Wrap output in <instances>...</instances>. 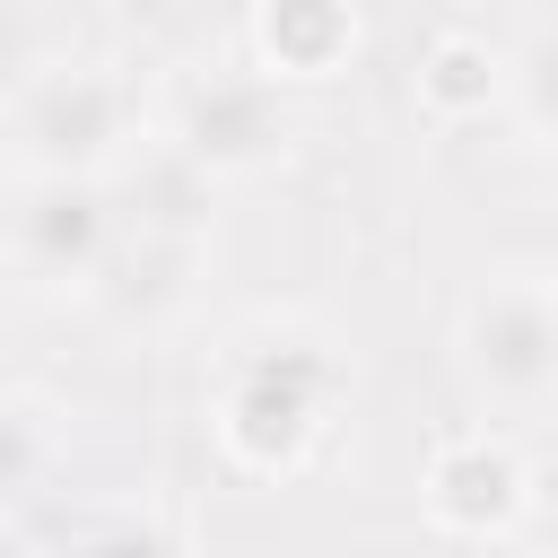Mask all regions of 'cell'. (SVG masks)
<instances>
[{
    "instance_id": "cell-9",
    "label": "cell",
    "mask_w": 558,
    "mask_h": 558,
    "mask_svg": "<svg viewBox=\"0 0 558 558\" xmlns=\"http://www.w3.org/2000/svg\"><path fill=\"white\" fill-rule=\"evenodd\" d=\"M192 262H201V235L192 227H140V253H105L96 262V279L87 288H105V305L113 314H166V305H183V288H192Z\"/></svg>"
},
{
    "instance_id": "cell-11",
    "label": "cell",
    "mask_w": 558,
    "mask_h": 558,
    "mask_svg": "<svg viewBox=\"0 0 558 558\" xmlns=\"http://www.w3.org/2000/svg\"><path fill=\"white\" fill-rule=\"evenodd\" d=\"M105 9H140V0H105Z\"/></svg>"
},
{
    "instance_id": "cell-1",
    "label": "cell",
    "mask_w": 558,
    "mask_h": 558,
    "mask_svg": "<svg viewBox=\"0 0 558 558\" xmlns=\"http://www.w3.org/2000/svg\"><path fill=\"white\" fill-rule=\"evenodd\" d=\"M340 357L331 340L279 323V331H253L227 366V392H218V445L244 462V471H296L340 401Z\"/></svg>"
},
{
    "instance_id": "cell-3",
    "label": "cell",
    "mask_w": 558,
    "mask_h": 558,
    "mask_svg": "<svg viewBox=\"0 0 558 558\" xmlns=\"http://www.w3.org/2000/svg\"><path fill=\"white\" fill-rule=\"evenodd\" d=\"M288 140H296V113H288V96H279L270 70H201V78H183L174 122H166V148L201 183L262 174V166L288 157Z\"/></svg>"
},
{
    "instance_id": "cell-10",
    "label": "cell",
    "mask_w": 558,
    "mask_h": 558,
    "mask_svg": "<svg viewBox=\"0 0 558 558\" xmlns=\"http://www.w3.org/2000/svg\"><path fill=\"white\" fill-rule=\"evenodd\" d=\"M44 462H52V436H44L35 401H26V392H0V514L35 497Z\"/></svg>"
},
{
    "instance_id": "cell-7",
    "label": "cell",
    "mask_w": 558,
    "mask_h": 558,
    "mask_svg": "<svg viewBox=\"0 0 558 558\" xmlns=\"http://www.w3.org/2000/svg\"><path fill=\"white\" fill-rule=\"evenodd\" d=\"M357 0H262L253 9V70H270L279 87H314L340 78L357 61Z\"/></svg>"
},
{
    "instance_id": "cell-6",
    "label": "cell",
    "mask_w": 558,
    "mask_h": 558,
    "mask_svg": "<svg viewBox=\"0 0 558 558\" xmlns=\"http://www.w3.org/2000/svg\"><path fill=\"white\" fill-rule=\"evenodd\" d=\"M532 462L506 445V436H453V445H436V462H427V523L445 532V541H514V523H523V506H532Z\"/></svg>"
},
{
    "instance_id": "cell-4",
    "label": "cell",
    "mask_w": 558,
    "mask_h": 558,
    "mask_svg": "<svg viewBox=\"0 0 558 558\" xmlns=\"http://www.w3.org/2000/svg\"><path fill=\"white\" fill-rule=\"evenodd\" d=\"M462 375L497 410H541L558 384V305L541 270H506L462 305Z\"/></svg>"
},
{
    "instance_id": "cell-5",
    "label": "cell",
    "mask_w": 558,
    "mask_h": 558,
    "mask_svg": "<svg viewBox=\"0 0 558 558\" xmlns=\"http://www.w3.org/2000/svg\"><path fill=\"white\" fill-rule=\"evenodd\" d=\"M0 244H9L17 279H35V288H87L96 262L113 253L105 174H17V192L0 209Z\"/></svg>"
},
{
    "instance_id": "cell-8",
    "label": "cell",
    "mask_w": 558,
    "mask_h": 558,
    "mask_svg": "<svg viewBox=\"0 0 558 558\" xmlns=\"http://www.w3.org/2000/svg\"><path fill=\"white\" fill-rule=\"evenodd\" d=\"M514 70L488 35H436L427 61H418V113L427 122H488L506 105Z\"/></svg>"
},
{
    "instance_id": "cell-2",
    "label": "cell",
    "mask_w": 558,
    "mask_h": 558,
    "mask_svg": "<svg viewBox=\"0 0 558 558\" xmlns=\"http://www.w3.org/2000/svg\"><path fill=\"white\" fill-rule=\"evenodd\" d=\"M131 140H140V105L113 70L61 61V70H35L9 96L17 174H113L131 157Z\"/></svg>"
}]
</instances>
